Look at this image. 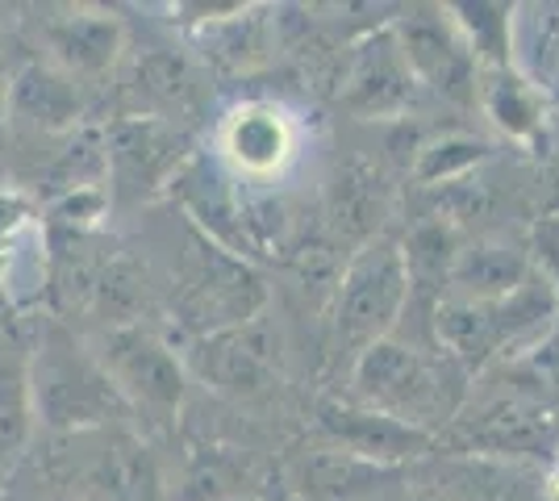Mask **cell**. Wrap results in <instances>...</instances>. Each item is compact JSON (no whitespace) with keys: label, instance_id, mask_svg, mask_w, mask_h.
Listing matches in <instances>:
<instances>
[{"label":"cell","instance_id":"6","mask_svg":"<svg viewBox=\"0 0 559 501\" xmlns=\"http://www.w3.org/2000/svg\"><path fill=\"white\" fill-rule=\"evenodd\" d=\"M263 297L267 293H263L259 276L247 263L234 260L230 251H222L213 242H201L185 267V285H180V297H176V310H180V318L192 331L205 338V334L230 331V326H242V322L259 318Z\"/></svg>","mask_w":559,"mask_h":501},{"label":"cell","instance_id":"10","mask_svg":"<svg viewBox=\"0 0 559 501\" xmlns=\"http://www.w3.org/2000/svg\"><path fill=\"white\" fill-rule=\"evenodd\" d=\"M84 114V84L50 68L47 59H34L9 75L4 121L29 134H71Z\"/></svg>","mask_w":559,"mask_h":501},{"label":"cell","instance_id":"21","mask_svg":"<svg viewBox=\"0 0 559 501\" xmlns=\"http://www.w3.org/2000/svg\"><path fill=\"white\" fill-rule=\"evenodd\" d=\"M142 84L159 114H185L197 105V75L180 59H146V68H139V88Z\"/></svg>","mask_w":559,"mask_h":501},{"label":"cell","instance_id":"3","mask_svg":"<svg viewBox=\"0 0 559 501\" xmlns=\"http://www.w3.org/2000/svg\"><path fill=\"white\" fill-rule=\"evenodd\" d=\"M109 384L117 389L121 406L130 418L167 422L185 406L188 372L185 359L167 347L159 334L142 322L130 326H100L96 338H88Z\"/></svg>","mask_w":559,"mask_h":501},{"label":"cell","instance_id":"17","mask_svg":"<svg viewBox=\"0 0 559 501\" xmlns=\"http://www.w3.org/2000/svg\"><path fill=\"white\" fill-rule=\"evenodd\" d=\"M467 430H472V443L501 448V452H526L547 439V414L535 402L506 397V402H492L480 414V422H467Z\"/></svg>","mask_w":559,"mask_h":501},{"label":"cell","instance_id":"11","mask_svg":"<svg viewBox=\"0 0 559 501\" xmlns=\"http://www.w3.org/2000/svg\"><path fill=\"white\" fill-rule=\"evenodd\" d=\"M47 63L71 75L75 84H88L105 75L121 55V22L100 9H63L59 17L43 22Z\"/></svg>","mask_w":559,"mask_h":501},{"label":"cell","instance_id":"1","mask_svg":"<svg viewBox=\"0 0 559 501\" xmlns=\"http://www.w3.org/2000/svg\"><path fill=\"white\" fill-rule=\"evenodd\" d=\"M29 402L34 427L55 430L59 439L121 427L130 418L88 338H80L63 318H50L38 326V338H29Z\"/></svg>","mask_w":559,"mask_h":501},{"label":"cell","instance_id":"13","mask_svg":"<svg viewBox=\"0 0 559 501\" xmlns=\"http://www.w3.org/2000/svg\"><path fill=\"white\" fill-rule=\"evenodd\" d=\"M34 434V402H29V338L0 313V477L22 460Z\"/></svg>","mask_w":559,"mask_h":501},{"label":"cell","instance_id":"20","mask_svg":"<svg viewBox=\"0 0 559 501\" xmlns=\"http://www.w3.org/2000/svg\"><path fill=\"white\" fill-rule=\"evenodd\" d=\"M480 100H485L489 118L497 121L501 130H510V134H518V139L535 134L538 100H535V93H531V84L518 80L510 68H489L485 88H480Z\"/></svg>","mask_w":559,"mask_h":501},{"label":"cell","instance_id":"18","mask_svg":"<svg viewBox=\"0 0 559 501\" xmlns=\"http://www.w3.org/2000/svg\"><path fill=\"white\" fill-rule=\"evenodd\" d=\"M301 480L305 493H313L318 501H359L380 480V464L355 460L347 452H326L305 464Z\"/></svg>","mask_w":559,"mask_h":501},{"label":"cell","instance_id":"8","mask_svg":"<svg viewBox=\"0 0 559 501\" xmlns=\"http://www.w3.org/2000/svg\"><path fill=\"white\" fill-rule=\"evenodd\" d=\"M192 368L230 397H263L280 381V338L263 313L192 343Z\"/></svg>","mask_w":559,"mask_h":501},{"label":"cell","instance_id":"24","mask_svg":"<svg viewBox=\"0 0 559 501\" xmlns=\"http://www.w3.org/2000/svg\"><path fill=\"white\" fill-rule=\"evenodd\" d=\"M50 501H71V498H63V493H55V498H50Z\"/></svg>","mask_w":559,"mask_h":501},{"label":"cell","instance_id":"2","mask_svg":"<svg viewBox=\"0 0 559 501\" xmlns=\"http://www.w3.org/2000/svg\"><path fill=\"white\" fill-rule=\"evenodd\" d=\"M355 393L364 409H376L426 434L460 406L455 368L447 359H430L393 334L355 359Z\"/></svg>","mask_w":559,"mask_h":501},{"label":"cell","instance_id":"12","mask_svg":"<svg viewBox=\"0 0 559 501\" xmlns=\"http://www.w3.org/2000/svg\"><path fill=\"white\" fill-rule=\"evenodd\" d=\"M343 105L359 118H393V114H405L409 100H414V72L401 55V43H396L393 29L368 38L355 63H350L347 80H343Z\"/></svg>","mask_w":559,"mask_h":501},{"label":"cell","instance_id":"14","mask_svg":"<svg viewBox=\"0 0 559 501\" xmlns=\"http://www.w3.org/2000/svg\"><path fill=\"white\" fill-rule=\"evenodd\" d=\"M322 427L334 434V443H343V452L368 464H389V460H405L430 448L426 430L405 427L364 406H322Z\"/></svg>","mask_w":559,"mask_h":501},{"label":"cell","instance_id":"23","mask_svg":"<svg viewBox=\"0 0 559 501\" xmlns=\"http://www.w3.org/2000/svg\"><path fill=\"white\" fill-rule=\"evenodd\" d=\"M4 96H9V72H0V121H4Z\"/></svg>","mask_w":559,"mask_h":501},{"label":"cell","instance_id":"9","mask_svg":"<svg viewBox=\"0 0 559 501\" xmlns=\"http://www.w3.org/2000/svg\"><path fill=\"white\" fill-rule=\"evenodd\" d=\"M393 34L414 80H426L435 93L451 96L460 105L476 100V68L480 63L472 59L455 22H447L443 13H414V17H401Z\"/></svg>","mask_w":559,"mask_h":501},{"label":"cell","instance_id":"15","mask_svg":"<svg viewBox=\"0 0 559 501\" xmlns=\"http://www.w3.org/2000/svg\"><path fill=\"white\" fill-rule=\"evenodd\" d=\"M222 146L234 164L251 176H267L276 171L288 151H293V130H288V118L272 109V105H247L238 109L226 130H222Z\"/></svg>","mask_w":559,"mask_h":501},{"label":"cell","instance_id":"4","mask_svg":"<svg viewBox=\"0 0 559 501\" xmlns=\"http://www.w3.org/2000/svg\"><path fill=\"white\" fill-rule=\"evenodd\" d=\"M409 267L393 239L364 242L355 260L338 272L334 285V334L338 347H347L359 359L380 338H389L396 318L405 313L409 301Z\"/></svg>","mask_w":559,"mask_h":501},{"label":"cell","instance_id":"5","mask_svg":"<svg viewBox=\"0 0 559 501\" xmlns=\"http://www.w3.org/2000/svg\"><path fill=\"white\" fill-rule=\"evenodd\" d=\"M63 498L71 501H164L159 468L134 430L100 427L63 434Z\"/></svg>","mask_w":559,"mask_h":501},{"label":"cell","instance_id":"16","mask_svg":"<svg viewBox=\"0 0 559 501\" xmlns=\"http://www.w3.org/2000/svg\"><path fill=\"white\" fill-rule=\"evenodd\" d=\"M451 281L464 288V301H497L510 297L513 288L531 281L522 251L510 247H472L460 251V260L451 267Z\"/></svg>","mask_w":559,"mask_h":501},{"label":"cell","instance_id":"7","mask_svg":"<svg viewBox=\"0 0 559 501\" xmlns=\"http://www.w3.org/2000/svg\"><path fill=\"white\" fill-rule=\"evenodd\" d=\"M547 313H551V293L538 281H526L522 288H513L510 297H497V301L443 306L439 310V343H447V351L464 368H480L510 338L535 331Z\"/></svg>","mask_w":559,"mask_h":501},{"label":"cell","instance_id":"22","mask_svg":"<svg viewBox=\"0 0 559 501\" xmlns=\"http://www.w3.org/2000/svg\"><path fill=\"white\" fill-rule=\"evenodd\" d=\"M489 146L480 143V139H443V143L426 146L421 151V164H418V180H439V176H455V171H464V167L480 164V155H485Z\"/></svg>","mask_w":559,"mask_h":501},{"label":"cell","instance_id":"19","mask_svg":"<svg viewBox=\"0 0 559 501\" xmlns=\"http://www.w3.org/2000/svg\"><path fill=\"white\" fill-rule=\"evenodd\" d=\"M380 214H384L380 176L368 171V167H350L347 176L338 180V201H334V230H338V239L372 242Z\"/></svg>","mask_w":559,"mask_h":501}]
</instances>
